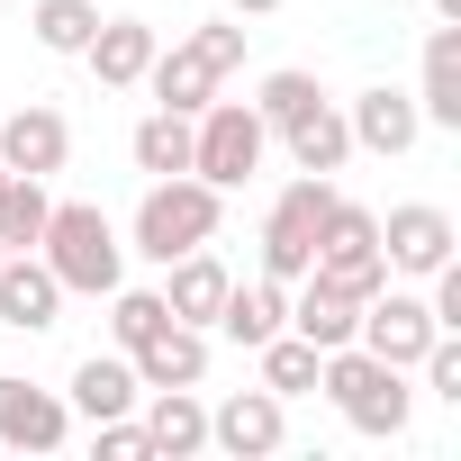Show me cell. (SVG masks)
<instances>
[{
	"mask_svg": "<svg viewBox=\"0 0 461 461\" xmlns=\"http://www.w3.org/2000/svg\"><path fill=\"white\" fill-rule=\"evenodd\" d=\"M37 263L64 281V299H109V290L127 281V245H118V226H109L91 199H55V208H46Z\"/></svg>",
	"mask_w": 461,
	"mask_h": 461,
	"instance_id": "6da1fadb",
	"label": "cell"
},
{
	"mask_svg": "<svg viewBox=\"0 0 461 461\" xmlns=\"http://www.w3.org/2000/svg\"><path fill=\"white\" fill-rule=\"evenodd\" d=\"M217 217H226V190H208L199 172H172L136 199V226H127V254L145 263H172L190 245H217Z\"/></svg>",
	"mask_w": 461,
	"mask_h": 461,
	"instance_id": "7a4b0ae2",
	"label": "cell"
},
{
	"mask_svg": "<svg viewBox=\"0 0 461 461\" xmlns=\"http://www.w3.org/2000/svg\"><path fill=\"white\" fill-rule=\"evenodd\" d=\"M317 389L344 407V425H353V434H407V416H416L407 371H398V362H380V353H362V344H335V353H326V371H317Z\"/></svg>",
	"mask_w": 461,
	"mask_h": 461,
	"instance_id": "3957f363",
	"label": "cell"
},
{
	"mask_svg": "<svg viewBox=\"0 0 461 461\" xmlns=\"http://www.w3.org/2000/svg\"><path fill=\"white\" fill-rule=\"evenodd\" d=\"M245 64V28L236 19H208V28H190L172 55L154 46V64H145V82H154V109H181V118H199L208 100H217V82Z\"/></svg>",
	"mask_w": 461,
	"mask_h": 461,
	"instance_id": "277c9868",
	"label": "cell"
},
{
	"mask_svg": "<svg viewBox=\"0 0 461 461\" xmlns=\"http://www.w3.org/2000/svg\"><path fill=\"white\" fill-rule=\"evenodd\" d=\"M263 145H272V127H263L254 100H208V109L190 118V172H199L208 190H245V181L263 172Z\"/></svg>",
	"mask_w": 461,
	"mask_h": 461,
	"instance_id": "5b68a950",
	"label": "cell"
},
{
	"mask_svg": "<svg viewBox=\"0 0 461 461\" xmlns=\"http://www.w3.org/2000/svg\"><path fill=\"white\" fill-rule=\"evenodd\" d=\"M308 272L344 281L353 299L389 290V263H380V217H371V208H353V199H326V217H317V263H308Z\"/></svg>",
	"mask_w": 461,
	"mask_h": 461,
	"instance_id": "8992f818",
	"label": "cell"
},
{
	"mask_svg": "<svg viewBox=\"0 0 461 461\" xmlns=\"http://www.w3.org/2000/svg\"><path fill=\"white\" fill-rule=\"evenodd\" d=\"M326 199H335V181H326V172H299V181L272 199V217H263V272H272V281H308Z\"/></svg>",
	"mask_w": 461,
	"mask_h": 461,
	"instance_id": "52a82bcc",
	"label": "cell"
},
{
	"mask_svg": "<svg viewBox=\"0 0 461 461\" xmlns=\"http://www.w3.org/2000/svg\"><path fill=\"white\" fill-rule=\"evenodd\" d=\"M434 335H443V326H434V308H425L416 290H371V299H362V326H353V344L380 353V362H398V371H416V353H425Z\"/></svg>",
	"mask_w": 461,
	"mask_h": 461,
	"instance_id": "ba28073f",
	"label": "cell"
},
{
	"mask_svg": "<svg viewBox=\"0 0 461 461\" xmlns=\"http://www.w3.org/2000/svg\"><path fill=\"white\" fill-rule=\"evenodd\" d=\"M452 245H461V236H452V217H443L434 199H407V208L380 217V263H389V272H416V281H425V272L452 263Z\"/></svg>",
	"mask_w": 461,
	"mask_h": 461,
	"instance_id": "9c48e42d",
	"label": "cell"
},
{
	"mask_svg": "<svg viewBox=\"0 0 461 461\" xmlns=\"http://www.w3.org/2000/svg\"><path fill=\"white\" fill-rule=\"evenodd\" d=\"M73 434V407H64V389H37V380H0V443L10 452H55Z\"/></svg>",
	"mask_w": 461,
	"mask_h": 461,
	"instance_id": "30bf717a",
	"label": "cell"
},
{
	"mask_svg": "<svg viewBox=\"0 0 461 461\" xmlns=\"http://www.w3.org/2000/svg\"><path fill=\"white\" fill-rule=\"evenodd\" d=\"M281 434H290V416H281L272 389H236V398H217V407H208V443H226L236 461L281 452Z\"/></svg>",
	"mask_w": 461,
	"mask_h": 461,
	"instance_id": "8fae6325",
	"label": "cell"
},
{
	"mask_svg": "<svg viewBox=\"0 0 461 461\" xmlns=\"http://www.w3.org/2000/svg\"><path fill=\"white\" fill-rule=\"evenodd\" d=\"M64 154H73V127H64V109H10L0 118V172H37V181H55L64 172Z\"/></svg>",
	"mask_w": 461,
	"mask_h": 461,
	"instance_id": "7c38bea8",
	"label": "cell"
},
{
	"mask_svg": "<svg viewBox=\"0 0 461 461\" xmlns=\"http://www.w3.org/2000/svg\"><path fill=\"white\" fill-rule=\"evenodd\" d=\"M344 127H353V154H407L416 136H425V118H416V91H389V82H371L353 109H344Z\"/></svg>",
	"mask_w": 461,
	"mask_h": 461,
	"instance_id": "4fadbf2b",
	"label": "cell"
},
{
	"mask_svg": "<svg viewBox=\"0 0 461 461\" xmlns=\"http://www.w3.org/2000/svg\"><path fill=\"white\" fill-rule=\"evenodd\" d=\"M208 326H217L226 344H245V353L272 344V335L290 326V281H272V272H263V281H226V299H217Z\"/></svg>",
	"mask_w": 461,
	"mask_h": 461,
	"instance_id": "5bb4252c",
	"label": "cell"
},
{
	"mask_svg": "<svg viewBox=\"0 0 461 461\" xmlns=\"http://www.w3.org/2000/svg\"><path fill=\"white\" fill-rule=\"evenodd\" d=\"M353 326H362V299L344 281H326V272L290 281V335H308L317 353H335V344H353Z\"/></svg>",
	"mask_w": 461,
	"mask_h": 461,
	"instance_id": "9a60e30c",
	"label": "cell"
},
{
	"mask_svg": "<svg viewBox=\"0 0 461 461\" xmlns=\"http://www.w3.org/2000/svg\"><path fill=\"white\" fill-rule=\"evenodd\" d=\"M127 362H136V389H199V380H208V326H181V317H172V326L145 335Z\"/></svg>",
	"mask_w": 461,
	"mask_h": 461,
	"instance_id": "2e32d148",
	"label": "cell"
},
{
	"mask_svg": "<svg viewBox=\"0 0 461 461\" xmlns=\"http://www.w3.org/2000/svg\"><path fill=\"white\" fill-rule=\"evenodd\" d=\"M0 326H19V335L64 326V281H55L37 254H10V263H0Z\"/></svg>",
	"mask_w": 461,
	"mask_h": 461,
	"instance_id": "e0dca14e",
	"label": "cell"
},
{
	"mask_svg": "<svg viewBox=\"0 0 461 461\" xmlns=\"http://www.w3.org/2000/svg\"><path fill=\"white\" fill-rule=\"evenodd\" d=\"M82 64L100 73V91H136L145 64H154V28H145V19H100L91 46H82Z\"/></svg>",
	"mask_w": 461,
	"mask_h": 461,
	"instance_id": "ac0fdd59",
	"label": "cell"
},
{
	"mask_svg": "<svg viewBox=\"0 0 461 461\" xmlns=\"http://www.w3.org/2000/svg\"><path fill=\"white\" fill-rule=\"evenodd\" d=\"M136 362L127 353H91L82 371H73V389H64V407L82 416V425H100V416H136Z\"/></svg>",
	"mask_w": 461,
	"mask_h": 461,
	"instance_id": "d6986e66",
	"label": "cell"
},
{
	"mask_svg": "<svg viewBox=\"0 0 461 461\" xmlns=\"http://www.w3.org/2000/svg\"><path fill=\"white\" fill-rule=\"evenodd\" d=\"M145 416V452H172V461H190L199 443H208V407H199V389H145L136 398Z\"/></svg>",
	"mask_w": 461,
	"mask_h": 461,
	"instance_id": "ffe728a7",
	"label": "cell"
},
{
	"mask_svg": "<svg viewBox=\"0 0 461 461\" xmlns=\"http://www.w3.org/2000/svg\"><path fill=\"white\" fill-rule=\"evenodd\" d=\"M163 272H172V281H163V308H172L181 326H208V317H217V299H226V281H236V272H226V263L208 254V245L172 254Z\"/></svg>",
	"mask_w": 461,
	"mask_h": 461,
	"instance_id": "44dd1931",
	"label": "cell"
},
{
	"mask_svg": "<svg viewBox=\"0 0 461 461\" xmlns=\"http://www.w3.org/2000/svg\"><path fill=\"white\" fill-rule=\"evenodd\" d=\"M416 118L425 127H461V19H443L425 37V82H416Z\"/></svg>",
	"mask_w": 461,
	"mask_h": 461,
	"instance_id": "7402d4cb",
	"label": "cell"
},
{
	"mask_svg": "<svg viewBox=\"0 0 461 461\" xmlns=\"http://www.w3.org/2000/svg\"><path fill=\"white\" fill-rule=\"evenodd\" d=\"M281 145H290V163H299V172H344L353 127H344V109H335V100H317L308 118H290V127H281Z\"/></svg>",
	"mask_w": 461,
	"mask_h": 461,
	"instance_id": "603a6c76",
	"label": "cell"
},
{
	"mask_svg": "<svg viewBox=\"0 0 461 461\" xmlns=\"http://www.w3.org/2000/svg\"><path fill=\"white\" fill-rule=\"evenodd\" d=\"M46 181L37 172H0V245L10 254H37V236H46Z\"/></svg>",
	"mask_w": 461,
	"mask_h": 461,
	"instance_id": "cb8c5ba5",
	"label": "cell"
},
{
	"mask_svg": "<svg viewBox=\"0 0 461 461\" xmlns=\"http://www.w3.org/2000/svg\"><path fill=\"white\" fill-rule=\"evenodd\" d=\"M254 362H263V389H272V398H308L317 371H326V353H317L308 335H290V326H281L272 344H254Z\"/></svg>",
	"mask_w": 461,
	"mask_h": 461,
	"instance_id": "d4e9b609",
	"label": "cell"
},
{
	"mask_svg": "<svg viewBox=\"0 0 461 461\" xmlns=\"http://www.w3.org/2000/svg\"><path fill=\"white\" fill-rule=\"evenodd\" d=\"M127 154H136V172H154V181L190 172V118H181V109H154V118L127 136Z\"/></svg>",
	"mask_w": 461,
	"mask_h": 461,
	"instance_id": "484cf974",
	"label": "cell"
},
{
	"mask_svg": "<svg viewBox=\"0 0 461 461\" xmlns=\"http://www.w3.org/2000/svg\"><path fill=\"white\" fill-rule=\"evenodd\" d=\"M28 28H37V46H46V55H82V46H91V28H100V0H37Z\"/></svg>",
	"mask_w": 461,
	"mask_h": 461,
	"instance_id": "4316f807",
	"label": "cell"
},
{
	"mask_svg": "<svg viewBox=\"0 0 461 461\" xmlns=\"http://www.w3.org/2000/svg\"><path fill=\"white\" fill-rule=\"evenodd\" d=\"M163 326H172L163 290H127V281L109 290V335H118V353H136V344H145V335H163Z\"/></svg>",
	"mask_w": 461,
	"mask_h": 461,
	"instance_id": "83f0119b",
	"label": "cell"
},
{
	"mask_svg": "<svg viewBox=\"0 0 461 461\" xmlns=\"http://www.w3.org/2000/svg\"><path fill=\"white\" fill-rule=\"evenodd\" d=\"M317 100H326V91H317V73H299V64H290V73H272V82L254 91V109H263V127H272V136H281L290 118H308Z\"/></svg>",
	"mask_w": 461,
	"mask_h": 461,
	"instance_id": "f1b7e54d",
	"label": "cell"
},
{
	"mask_svg": "<svg viewBox=\"0 0 461 461\" xmlns=\"http://www.w3.org/2000/svg\"><path fill=\"white\" fill-rule=\"evenodd\" d=\"M91 443H100V461H145V425L136 416H100Z\"/></svg>",
	"mask_w": 461,
	"mask_h": 461,
	"instance_id": "f546056e",
	"label": "cell"
},
{
	"mask_svg": "<svg viewBox=\"0 0 461 461\" xmlns=\"http://www.w3.org/2000/svg\"><path fill=\"white\" fill-rule=\"evenodd\" d=\"M281 10V0H236V19H272Z\"/></svg>",
	"mask_w": 461,
	"mask_h": 461,
	"instance_id": "4dcf8cb0",
	"label": "cell"
},
{
	"mask_svg": "<svg viewBox=\"0 0 461 461\" xmlns=\"http://www.w3.org/2000/svg\"><path fill=\"white\" fill-rule=\"evenodd\" d=\"M434 19H461V0H434Z\"/></svg>",
	"mask_w": 461,
	"mask_h": 461,
	"instance_id": "1f68e13d",
	"label": "cell"
}]
</instances>
